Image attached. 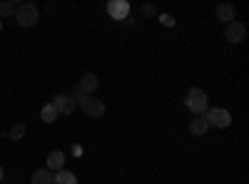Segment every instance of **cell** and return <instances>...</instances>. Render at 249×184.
I'll return each mask as SVG.
<instances>
[{
  "label": "cell",
  "mask_w": 249,
  "mask_h": 184,
  "mask_svg": "<svg viewBox=\"0 0 249 184\" xmlns=\"http://www.w3.org/2000/svg\"><path fill=\"white\" fill-rule=\"evenodd\" d=\"M184 105H187V110H190V112H195V117H199V115L207 112L210 102H207L204 90H199V87H190V90H187V95H184Z\"/></svg>",
  "instance_id": "1"
},
{
  "label": "cell",
  "mask_w": 249,
  "mask_h": 184,
  "mask_svg": "<svg viewBox=\"0 0 249 184\" xmlns=\"http://www.w3.org/2000/svg\"><path fill=\"white\" fill-rule=\"evenodd\" d=\"M37 17H40V13H37V8L33 3H20L15 8V23L20 28H33L37 23Z\"/></svg>",
  "instance_id": "2"
},
{
  "label": "cell",
  "mask_w": 249,
  "mask_h": 184,
  "mask_svg": "<svg viewBox=\"0 0 249 184\" xmlns=\"http://www.w3.org/2000/svg\"><path fill=\"white\" fill-rule=\"evenodd\" d=\"M204 119H207V125H214V127H219V130H224V127H230L232 125V115H230V110H224V107H214V110H207L204 112Z\"/></svg>",
  "instance_id": "3"
},
{
  "label": "cell",
  "mask_w": 249,
  "mask_h": 184,
  "mask_svg": "<svg viewBox=\"0 0 249 184\" xmlns=\"http://www.w3.org/2000/svg\"><path fill=\"white\" fill-rule=\"evenodd\" d=\"M77 105L85 110V115H90V117H102L105 115V105H102V100H97L95 95H85Z\"/></svg>",
  "instance_id": "4"
},
{
  "label": "cell",
  "mask_w": 249,
  "mask_h": 184,
  "mask_svg": "<svg viewBox=\"0 0 249 184\" xmlns=\"http://www.w3.org/2000/svg\"><path fill=\"white\" fill-rule=\"evenodd\" d=\"M107 13L112 20H124L130 15V3L127 0H110L107 3Z\"/></svg>",
  "instance_id": "5"
},
{
  "label": "cell",
  "mask_w": 249,
  "mask_h": 184,
  "mask_svg": "<svg viewBox=\"0 0 249 184\" xmlns=\"http://www.w3.org/2000/svg\"><path fill=\"white\" fill-rule=\"evenodd\" d=\"M244 35H247V28L242 25V23H230L227 25V30H224V37H227V43H232V45H239L242 40H244Z\"/></svg>",
  "instance_id": "6"
},
{
  "label": "cell",
  "mask_w": 249,
  "mask_h": 184,
  "mask_svg": "<svg viewBox=\"0 0 249 184\" xmlns=\"http://www.w3.org/2000/svg\"><path fill=\"white\" fill-rule=\"evenodd\" d=\"M50 105L57 110V115H72V110H75V102L70 100V95H62V92L53 97Z\"/></svg>",
  "instance_id": "7"
},
{
  "label": "cell",
  "mask_w": 249,
  "mask_h": 184,
  "mask_svg": "<svg viewBox=\"0 0 249 184\" xmlns=\"http://www.w3.org/2000/svg\"><path fill=\"white\" fill-rule=\"evenodd\" d=\"M97 85H100L97 75H92V72H85V75L80 77V83H77V90H80L82 95H95Z\"/></svg>",
  "instance_id": "8"
},
{
  "label": "cell",
  "mask_w": 249,
  "mask_h": 184,
  "mask_svg": "<svg viewBox=\"0 0 249 184\" xmlns=\"http://www.w3.org/2000/svg\"><path fill=\"white\" fill-rule=\"evenodd\" d=\"M48 167L45 169H50V172H60V169H65V152H60V150H53L50 154H48Z\"/></svg>",
  "instance_id": "9"
},
{
  "label": "cell",
  "mask_w": 249,
  "mask_h": 184,
  "mask_svg": "<svg viewBox=\"0 0 249 184\" xmlns=\"http://www.w3.org/2000/svg\"><path fill=\"white\" fill-rule=\"evenodd\" d=\"M217 17L222 20V23H234V17H237V8L234 5H230V3H222V5H217Z\"/></svg>",
  "instance_id": "10"
},
{
  "label": "cell",
  "mask_w": 249,
  "mask_h": 184,
  "mask_svg": "<svg viewBox=\"0 0 249 184\" xmlns=\"http://www.w3.org/2000/svg\"><path fill=\"white\" fill-rule=\"evenodd\" d=\"M30 184H55V172L50 169H35L30 177Z\"/></svg>",
  "instance_id": "11"
},
{
  "label": "cell",
  "mask_w": 249,
  "mask_h": 184,
  "mask_svg": "<svg viewBox=\"0 0 249 184\" xmlns=\"http://www.w3.org/2000/svg\"><path fill=\"white\" fill-rule=\"evenodd\" d=\"M207 130H210V125H207V119H204V115H199V117H195L192 122H190V132L195 134V137H202Z\"/></svg>",
  "instance_id": "12"
},
{
  "label": "cell",
  "mask_w": 249,
  "mask_h": 184,
  "mask_svg": "<svg viewBox=\"0 0 249 184\" xmlns=\"http://www.w3.org/2000/svg\"><path fill=\"white\" fill-rule=\"evenodd\" d=\"M55 184H77V177L68 169H60L55 172Z\"/></svg>",
  "instance_id": "13"
},
{
  "label": "cell",
  "mask_w": 249,
  "mask_h": 184,
  "mask_svg": "<svg viewBox=\"0 0 249 184\" xmlns=\"http://www.w3.org/2000/svg\"><path fill=\"white\" fill-rule=\"evenodd\" d=\"M40 119L48 122V125H53V122L57 119V110H55L53 105H45L43 110H40Z\"/></svg>",
  "instance_id": "14"
},
{
  "label": "cell",
  "mask_w": 249,
  "mask_h": 184,
  "mask_svg": "<svg viewBox=\"0 0 249 184\" xmlns=\"http://www.w3.org/2000/svg\"><path fill=\"white\" fill-rule=\"evenodd\" d=\"M15 3H8V0H3V3H0V20L3 17H10V15H15Z\"/></svg>",
  "instance_id": "15"
},
{
  "label": "cell",
  "mask_w": 249,
  "mask_h": 184,
  "mask_svg": "<svg viewBox=\"0 0 249 184\" xmlns=\"http://www.w3.org/2000/svg\"><path fill=\"white\" fill-rule=\"evenodd\" d=\"M10 137H13L15 142H20V139L25 137V125H15V127L10 130Z\"/></svg>",
  "instance_id": "16"
},
{
  "label": "cell",
  "mask_w": 249,
  "mask_h": 184,
  "mask_svg": "<svg viewBox=\"0 0 249 184\" xmlns=\"http://www.w3.org/2000/svg\"><path fill=\"white\" fill-rule=\"evenodd\" d=\"M160 20H162V25H167V28H170V25H175V20H172L170 15H162Z\"/></svg>",
  "instance_id": "17"
},
{
  "label": "cell",
  "mask_w": 249,
  "mask_h": 184,
  "mask_svg": "<svg viewBox=\"0 0 249 184\" xmlns=\"http://www.w3.org/2000/svg\"><path fill=\"white\" fill-rule=\"evenodd\" d=\"M3 179H5V169H3V167H0V182H3Z\"/></svg>",
  "instance_id": "18"
},
{
  "label": "cell",
  "mask_w": 249,
  "mask_h": 184,
  "mask_svg": "<svg viewBox=\"0 0 249 184\" xmlns=\"http://www.w3.org/2000/svg\"><path fill=\"white\" fill-rule=\"evenodd\" d=\"M0 30H3V20H0Z\"/></svg>",
  "instance_id": "19"
}]
</instances>
